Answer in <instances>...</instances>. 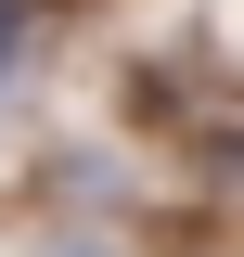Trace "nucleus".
Returning <instances> with one entry per match:
<instances>
[{
    "label": "nucleus",
    "instance_id": "1",
    "mask_svg": "<svg viewBox=\"0 0 244 257\" xmlns=\"http://www.w3.org/2000/svg\"><path fill=\"white\" fill-rule=\"evenodd\" d=\"M13 52H26V0H0V77H13Z\"/></svg>",
    "mask_w": 244,
    "mask_h": 257
}]
</instances>
